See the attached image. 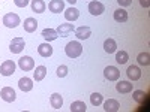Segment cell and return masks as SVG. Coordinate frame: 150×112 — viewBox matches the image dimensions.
<instances>
[{
  "instance_id": "obj_14",
  "label": "cell",
  "mask_w": 150,
  "mask_h": 112,
  "mask_svg": "<svg viewBox=\"0 0 150 112\" xmlns=\"http://www.w3.org/2000/svg\"><path fill=\"white\" fill-rule=\"evenodd\" d=\"M126 75H128L129 81H138L141 78V70L138 66H129L126 70Z\"/></svg>"
},
{
  "instance_id": "obj_33",
  "label": "cell",
  "mask_w": 150,
  "mask_h": 112,
  "mask_svg": "<svg viewBox=\"0 0 150 112\" xmlns=\"http://www.w3.org/2000/svg\"><path fill=\"white\" fill-rule=\"evenodd\" d=\"M140 5L143 8H150V0H140Z\"/></svg>"
},
{
  "instance_id": "obj_8",
  "label": "cell",
  "mask_w": 150,
  "mask_h": 112,
  "mask_svg": "<svg viewBox=\"0 0 150 112\" xmlns=\"http://www.w3.org/2000/svg\"><path fill=\"white\" fill-rule=\"evenodd\" d=\"M89 12L92 15H101L105 12V6L101 2H98V0H92L89 3Z\"/></svg>"
},
{
  "instance_id": "obj_19",
  "label": "cell",
  "mask_w": 150,
  "mask_h": 112,
  "mask_svg": "<svg viewBox=\"0 0 150 112\" xmlns=\"http://www.w3.org/2000/svg\"><path fill=\"white\" fill-rule=\"evenodd\" d=\"M45 76H47V67L45 66H38L33 72V79L36 82H41Z\"/></svg>"
},
{
  "instance_id": "obj_6",
  "label": "cell",
  "mask_w": 150,
  "mask_h": 112,
  "mask_svg": "<svg viewBox=\"0 0 150 112\" xmlns=\"http://www.w3.org/2000/svg\"><path fill=\"white\" fill-rule=\"evenodd\" d=\"M104 76L108 81H117L120 78V70L116 66H107L104 69Z\"/></svg>"
},
{
  "instance_id": "obj_9",
  "label": "cell",
  "mask_w": 150,
  "mask_h": 112,
  "mask_svg": "<svg viewBox=\"0 0 150 112\" xmlns=\"http://www.w3.org/2000/svg\"><path fill=\"white\" fill-rule=\"evenodd\" d=\"M75 36H77L80 41H86L92 36V29L89 26H81V27H78L77 30H75Z\"/></svg>"
},
{
  "instance_id": "obj_16",
  "label": "cell",
  "mask_w": 150,
  "mask_h": 112,
  "mask_svg": "<svg viewBox=\"0 0 150 112\" xmlns=\"http://www.w3.org/2000/svg\"><path fill=\"white\" fill-rule=\"evenodd\" d=\"M132 85L134 84H131L129 81H119L116 84V90L119 93H122V94H126V93H131L132 91Z\"/></svg>"
},
{
  "instance_id": "obj_26",
  "label": "cell",
  "mask_w": 150,
  "mask_h": 112,
  "mask_svg": "<svg viewBox=\"0 0 150 112\" xmlns=\"http://www.w3.org/2000/svg\"><path fill=\"white\" fill-rule=\"evenodd\" d=\"M128 60H129V55L126 51H117L116 52V61L119 64H126Z\"/></svg>"
},
{
  "instance_id": "obj_28",
  "label": "cell",
  "mask_w": 150,
  "mask_h": 112,
  "mask_svg": "<svg viewBox=\"0 0 150 112\" xmlns=\"http://www.w3.org/2000/svg\"><path fill=\"white\" fill-rule=\"evenodd\" d=\"M102 102H104L102 94H99V93H93V94L90 96V103H92L93 106H99V105H102Z\"/></svg>"
},
{
  "instance_id": "obj_17",
  "label": "cell",
  "mask_w": 150,
  "mask_h": 112,
  "mask_svg": "<svg viewBox=\"0 0 150 112\" xmlns=\"http://www.w3.org/2000/svg\"><path fill=\"white\" fill-rule=\"evenodd\" d=\"M23 26H24V30H26L27 33H33V32H36V29H38V21H36L35 18L29 17V18L24 20Z\"/></svg>"
},
{
  "instance_id": "obj_30",
  "label": "cell",
  "mask_w": 150,
  "mask_h": 112,
  "mask_svg": "<svg viewBox=\"0 0 150 112\" xmlns=\"http://www.w3.org/2000/svg\"><path fill=\"white\" fill-rule=\"evenodd\" d=\"M66 75H68V66H65V64L59 66V69H57V76H59V78H65Z\"/></svg>"
},
{
  "instance_id": "obj_27",
  "label": "cell",
  "mask_w": 150,
  "mask_h": 112,
  "mask_svg": "<svg viewBox=\"0 0 150 112\" xmlns=\"http://www.w3.org/2000/svg\"><path fill=\"white\" fill-rule=\"evenodd\" d=\"M137 61L141 66H149L150 64V54L149 52H140L138 57H137Z\"/></svg>"
},
{
  "instance_id": "obj_20",
  "label": "cell",
  "mask_w": 150,
  "mask_h": 112,
  "mask_svg": "<svg viewBox=\"0 0 150 112\" xmlns=\"http://www.w3.org/2000/svg\"><path fill=\"white\" fill-rule=\"evenodd\" d=\"M42 37L47 42H53V41H56L59 37V34H57V32L54 29H44L42 30Z\"/></svg>"
},
{
  "instance_id": "obj_7",
  "label": "cell",
  "mask_w": 150,
  "mask_h": 112,
  "mask_svg": "<svg viewBox=\"0 0 150 112\" xmlns=\"http://www.w3.org/2000/svg\"><path fill=\"white\" fill-rule=\"evenodd\" d=\"M0 97H2L5 102L12 103V102L15 100L17 94H15V91H14V88H12V87H3L2 91H0Z\"/></svg>"
},
{
  "instance_id": "obj_5",
  "label": "cell",
  "mask_w": 150,
  "mask_h": 112,
  "mask_svg": "<svg viewBox=\"0 0 150 112\" xmlns=\"http://www.w3.org/2000/svg\"><path fill=\"white\" fill-rule=\"evenodd\" d=\"M0 73L3 75V76H11V75L15 73V63L12 60H6L2 63L0 66Z\"/></svg>"
},
{
  "instance_id": "obj_4",
  "label": "cell",
  "mask_w": 150,
  "mask_h": 112,
  "mask_svg": "<svg viewBox=\"0 0 150 112\" xmlns=\"http://www.w3.org/2000/svg\"><path fill=\"white\" fill-rule=\"evenodd\" d=\"M18 66H20L21 70L29 72V70H33V69H35V61H33L32 57L24 55V57H21V58L18 60Z\"/></svg>"
},
{
  "instance_id": "obj_2",
  "label": "cell",
  "mask_w": 150,
  "mask_h": 112,
  "mask_svg": "<svg viewBox=\"0 0 150 112\" xmlns=\"http://www.w3.org/2000/svg\"><path fill=\"white\" fill-rule=\"evenodd\" d=\"M3 24L8 27V29H15L18 24H21V20L17 14H14V12H9V14H6L3 17Z\"/></svg>"
},
{
  "instance_id": "obj_34",
  "label": "cell",
  "mask_w": 150,
  "mask_h": 112,
  "mask_svg": "<svg viewBox=\"0 0 150 112\" xmlns=\"http://www.w3.org/2000/svg\"><path fill=\"white\" fill-rule=\"evenodd\" d=\"M66 2H69L71 5H74V3H77V2H78V0H66Z\"/></svg>"
},
{
  "instance_id": "obj_32",
  "label": "cell",
  "mask_w": 150,
  "mask_h": 112,
  "mask_svg": "<svg viewBox=\"0 0 150 112\" xmlns=\"http://www.w3.org/2000/svg\"><path fill=\"white\" fill-rule=\"evenodd\" d=\"M117 2H119L120 6H125V8H126V6H131L132 0H117Z\"/></svg>"
},
{
  "instance_id": "obj_23",
  "label": "cell",
  "mask_w": 150,
  "mask_h": 112,
  "mask_svg": "<svg viewBox=\"0 0 150 112\" xmlns=\"http://www.w3.org/2000/svg\"><path fill=\"white\" fill-rule=\"evenodd\" d=\"M104 49H105V52L108 54H112V52H116L117 51V43L114 39H107L104 42Z\"/></svg>"
},
{
  "instance_id": "obj_13",
  "label": "cell",
  "mask_w": 150,
  "mask_h": 112,
  "mask_svg": "<svg viewBox=\"0 0 150 112\" xmlns=\"http://www.w3.org/2000/svg\"><path fill=\"white\" fill-rule=\"evenodd\" d=\"M48 9L51 12H54V14H60V12L65 9V2L63 0H51V2L48 3Z\"/></svg>"
},
{
  "instance_id": "obj_22",
  "label": "cell",
  "mask_w": 150,
  "mask_h": 112,
  "mask_svg": "<svg viewBox=\"0 0 150 112\" xmlns=\"http://www.w3.org/2000/svg\"><path fill=\"white\" fill-rule=\"evenodd\" d=\"M114 21H117V22H126L128 21V12L125 10V9H117V10H114Z\"/></svg>"
},
{
  "instance_id": "obj_15",
  "label": "cell",
  "mask_w": 150,
  "mask_h": 112,
  "mask_svg": "<svg viewBox=\"0 0 150 112\" xmlns=\"http://www.w3.org/2000/svg\"><path fill=\"white\" fill-rule=\"evenodd\" d=\"M18 87H20V90L24 91V93L32 91V88H33V81H32L30 78H27V76H24V78H21V79L18 81Z\"/></svg>"
},
{
  "instance_id": "obj_10",
  "label": "cell",
  "mask_w": 150,
  "mask_h": 112,
  "mask_svg": "<svg viewBox=\"0 0 150 112\" xmlns=\"http://www.w3.org/2000/svg\"><path fill=\"white\" fill-rule=\"evenodd\" d=\"M38 54H39L41 57H44V58L51 57V55H53V46L50 45L48 42H45V43H41L39 46H38Z\"/></svg>"
},
{
  "instance_id": "obj_21",
  "label": "cell",
  "mask_w": 150,
  "mask_h": 112,
  "mask_svg": "<svg viewBox=\"0 0 150 112\" xmlns=\"http://www.w3.org/2000/svg\"><path fill=\"white\" fill-rule=\"evenodd\" d=\"M78 17H80V10L77 8H68L65 10V18L68 21H75V20H78Z\"/></svg>"
},
{
  "instance_id": "obj_12",
  "label": "cell",
  "mask_w": 150,
  "mask_h": 112,
  "mask_svg": "<svg viewBox=\"0 0 150 112\" xmlns=\"http://www.w3.org/2000/svg\"><path fill=\"white\" fill-rule=\"evenodd\" d=\"M56 32H57L59 36L66 37V36H69L72 32H75V29H74V24H60Z\"/></svg>"
},
{
  "instance_id": "obj_31",
  "label": "cell",
  "mask_w": 150,
  "mask_h": 112,
  "mask_svg": "<svg viewBox=\"0 0 150 112\" xmlns=\"http://www.w3.org/2000/svg\"><path fill=\"white\" fill-rule=\"evenodd\" d=\"M14 3H15V6H18V8H26V6L30 3V0H14Z\"/></svg>"
},
{
  "instance_id": "obj_24",
  "label": "cell",
  "mask_w": 150,
  "mask_h": 112,
  "mask_svg": "<svg viewBox=\"0 0 150 112\" xmlns=\"http://www.w3.org/2000/svg\"><path fill=\"white\" fill-rule=\"evenodd\" d=\"M45 3L44 0H32V10L36 12V14H42V12L45 10Z\"/></svg>"
},
{
  "instance_id": "obj_18",
  "label": "cell",
  "mask_w": 150,
  "mask_h": 112,
  "mask_svg": "<svg viewBox=\"0 0 150 112\" xmlns=\"http://www.w3.org/2000/svg\"><path fill=\"white\" fill-rule=\"evenodd\" d=\"M50 103H51V106L54 109H60L62 106H63V97H62L59 93H53L51 97H50Z\"/></svg>"
},
{
  "instance_id": "obj_1",
  "label": "cell",
  "mask_w": 150,
  "mask_h": 112,
  "mask_svg": "<svg viewBox=\"0 0 150 112\" xmlns=\"http://www.w3.org/2000/svg\"><path fill=\"white\" fill-rule=\"evenodd\" d=\"M65 52H66V55H68L69 58H77V57H80V55L83 54V46H81L80 42L72 41V42H69V43L66 45Z\"/></svg>"
},
{
  "instance_id": "obj_3",
  "label": "cell",
  "mask_w": 150,
  "mask_h": 112,
  "mask_svg": "<svg viewBox=\"0 0 150 112\" xmlns=\"http://www.w3.org/2000/svg\"><path fill=\"white\" fill-rule=\"evenodd\" d=\"M24 48H26V42H24L23 37H14L9 43V49L12 54H20Z\"/></svg>"
},
{
  "instance_id": "obj_29",
  "label": "cell",
  "mask_w": 150,
  "mask_h": 112,
  "mask_svg": "<svg viewBox=\"0 0 150 112\" xmlns=\"http://www.w3.org/2000/svg\"><path fill=\"white\" fill-rule=\"evenodd\" d=\"M132 97H134V100H135L137 103H141V102H144L146 93H144L143 90H135V91L132 93Z\"/></svg>"
},
{
  "instance_id": "obj_25",
  "label": "cell",
  "mask_w": 150,
  "mask_h": 112,
  "mask_svg": "<svg viewBox=\"0 0 150 112\" xmlns=\"http://www.w3.org/2000/svg\"><path fill=\"white\" fill-rule=\"evenodd\" d=\"M86 111H87V106L81 100H77V102L71 103V112H86Z\"/></svg>"
},
{
  "instance_id": "obj_11",
  "label": "cell",
  "mask_w": 150,
  "mask_h": 112,
  "mask_svg": "<svg viewBox=\"0 0 150 112\" xmlns=\"http://www.w3.org/2000/svg\"><path fill=\"white\" fill-rule=\"evenodd\" d=\"M104 103V111L105 112H117L120 109V103L116 99H108V100L102 102Z\"/></svg>"
}]
</instances>
